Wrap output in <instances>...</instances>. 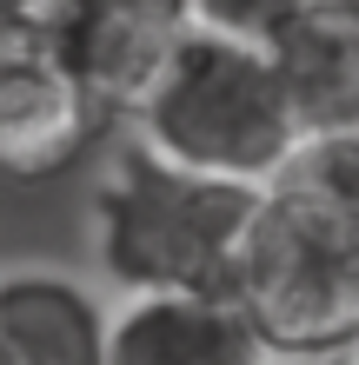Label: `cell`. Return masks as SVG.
I'll return each mask as SVG.
<instances>
[{
    "instance_id": "cell-1",
    "label": "cell",
    "mask_w": 359,
    "mask_h": 365,
    "mask_svg": "<svg viewBox=\"0 0 359 365\" xmlns=\"http://www.w3.org/2000/svg\"><path fill=\"white\" fill-rule=\"evenodd\" d=\"M226 292L273 359L359 346V200L293 153L260 186Z\"/></svg>"
},
{
    "instance_id": "cell-2",
    "label": "cell",
    "mask_w": 359,
    "mask_h": 365,
    "mask_svg": "<svg viewBox=\"0 0 359 365\" xmlns=\"http://www.w3.org/2000/svg\"><path fill=\"white\" fill-rule=\"evenodd\" d=\"M126 120L146 153L240 186L280 180L286 160L300 153V120L280 93L266 47L200 27L173 40V53L133 93Z\"/></svg>"
},
{
    "instance_id": "cell-3",
    "label": "cell",
    "mask_w": 359,
    "mask_h": 365,
    "mask_svg": "<svg viewBox=\"0 0 359 365\" xmlns=\"http://www.w3.org/2000/svg\"><path fill=\"white\" fill-rule=\"evenodd\" d=\"M260 186L173 166L133 140L93 186V259L120 292L226 286Z\"/></svg>"
},
{
    "instance_id": "cell-4",
    "label": "cell",
    "mask_w": 359,
    "mask_h": 365,
    "mask_svg": "<svg viewBox=\"0 0 359 365\" xmlns=\"http://www.w3.org/2000/svg\"><path fill=\"white\" fill-rule=\"evenodd\" d=\"M113 106L54 53L47 34L0 27V180L47 186L107 140Z\"/></svg>"
},
{
    "instance_id": "cell-5",
    "label": "cell",
    "mask_w": 359,
    "mask_h": 365,
    "mask_svg": "<svg viewBox=\"0 0 359 365\" xmlns=\"http://www.w3.org/2000/svg\"><path fill=\"white\" fill-rule=\"evenodd\" d=\"M186 34V0H54L47 40L87 87L126 113Z\"/></svg>"
},
{
    "instance_id": "cell-6",
    "label": "cell",
    "mask_w": 359,
    "mask_h": 365,
    "mask_svg": "<svg viewBox=\"0 0 359 365\" xmlns=\"http://www.w3.org/2000/svg\"><path fill=\"white\" fill-rule=\"evenodd\" d=\"M107 365H273L226 286L126 292L107 312Z\"/></svg>"
},
{
    "instance_id": "cell-7",
    "label": "cell",
    "mask_w": 359,
    "mask_h": 365,
    "mask_svg": "<svg viewBox=\"0 0 359 365\" xmlns=\"http://www.w3.org/2000/svg\"><path fill=\"white\" fill-rule=\"evenodd\" d=\"M300 140L359 133V0H306L266 40Z\"/></svg>"
},
{
    "instance_id": "cell-8",
    "label": "cell",
    "mask_w": 359,
    "mask_h": 365,
    "mask_svg": "<svg viewBox=\"0 0 359 365\" xmlns=\"http://www.w3.org/2000/svg\"><path fill=\"white\" fill-rule=\"evenodd\" d=\"M0 365H107V306L54 266L0 272Z\"/></svg>"
},
{
    "instance_id": "cell-9",
    "label": "cell",
    "mask_w": 359,
    "mask_h": 365,
    "mask_svg": "<svg viewBox=\"0 0 359 365\" xmlns=\"http://www.w3.org/2000/svg\"><path fill=\"white\" fill-rule=\"evenodd\" d=\"M306 0H186V27L200 34H226V40H253L266 47L273 34L300 14Z\"/></svg>"
},
{
    "instance_id": "cell-10",
    "label": "cell",
    "mask_w": 359,
    "mask_h": 365,
    "mask_svg": "<svg viewBox=\"0 0 359 365\" xmlns=\"http://www.w3.org/2000/svg\"><path fill=\"white\" fill-rule=\"evenodd\" d=\"M47 20H54V0H0V27L47 34Z\"/></svg>"
},
{
    "instance_id": "cell-11",
    "label": "cell",
    "mask_w": 359,
    "mask_h": 365,
    "mask_svg": "<svg viewBox=\"0 0 359 365\" xmlns=\"http://www.w3.org/2000/svg\"><path fill=\"white\" fill-rule=\"evenodd\" d=\"M273 365H359V346H340V352H293V359H273Z\"/></svg>"
},
{
    "instance_id": "cell-12",
    "label": "cell",
    "mask_w": 359,
    "mask_h": 365,
    "mask_svg": "<svg viewBox=\"0 0 359 365\" xmlns=\"http://www.w3.org/2000/svg\"><path fill=\"white\" fill-rule=\"evenodd\" d=\"M353 140H359V133H353Z\"/></svg>"
}]
</instances>
